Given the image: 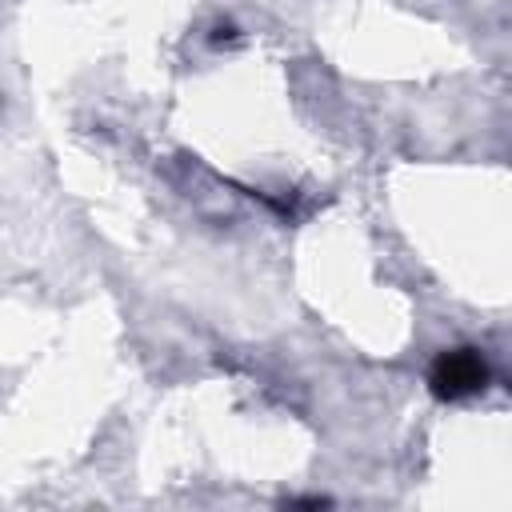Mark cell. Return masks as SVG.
I'll return each mask as SVG.
<instances>
[{"label": "cell", "mask_w": 512, "mask_h": 512, "mask_svg": "<svg viewBox=\"0 0 512 512\" xmlns=\"http://www.w3.org/2000/svg\"><path fill=\"white\" fill-rule=\"evenodd\" d=\"M428 384L440 400H460V396H472L488 384V364L472 348H452L432 364Z\"/></svg>", "instance_id": "obj_1"}]
</instances>
